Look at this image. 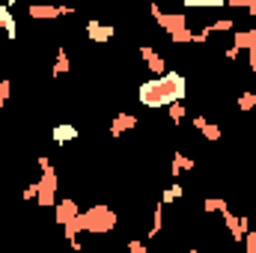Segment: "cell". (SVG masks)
<instances>
[{"instance_id": "29", "label": "cell", "mask_w": 256, "mask_h": 253, "mask_svg": "<svg viewBox=\"0 0 256 253\" xmlns=\"http://www.w3.org/2000/svg\"><path fill=\"white\" fill-rule=\"evenodd\" d=\"M188 253H200V250H188Z\"/></svg>"}, {"instance_id": "11", "label": "cell", "mask_w": 256, "mask_h": 253, "mask_svg": "<svg viewBox=\"0 0 256 253\" xmlns=\"http://www.w3.org/2000/svg\"><path fill=\"white\" fill-rule=\"evenodd\" d=\"M173 176H179V173H185V170H194V158H188V155H182V152H176L173 155Z\"/></svg>"}, {"instance_id": "30", "label": "cell", "mask_w": 256, "mask_h": 253, "mask_svg": "<svg viewBox=\"0 0 256 253\" xmlns=\"http://www.w3.org/2000/svg\"><path fill=\"white\" fill-rule=\"evenodd\" d=\"M149 253H152V250H149Z\"/></svg>"}, {"instance_id": "13", "label": "cell", "mask_w": 256, "mask_h": 253, "mask_svg": "<svg viewBox=\"0 0 256 253\" xmlns=\"http://www.w3.org/2000/svg\"><path fill=\"white\" fill-rule=\"evenodd\" d=\"M72 68V60L66 54V48H57V60H54V74H66Z\"/></svg>"}, {"instance_id": "8", "label": "cell", "mask_w": 256, "mask_h": 253, "mask_svg": "<svg viewBox=\"0 0 256 253\" xmlns=\"http://www.w3.org/2000/svg\"><path fill=\"white\" fill-rule=\"evenodd\" d=\"M131 128H137V116H131V114H120V116L110 122V134H114V137H122V134L131 131Z\"/></svg>"}, {"instance_id": "20", "label": "cell", "mask_w": 256, "mask_h": 253, "mask_svg": "<svg viewBox=\"0 0 256 253\" xmlns=\"http://www.w3.org/2000/svg\"><path fill=\"white\" fill-rule=\"evenodd\" d=\"M167 110H170V120H173V122L179 126V120L185 116V104H182V102H176V104H170Z\"/></svg>"}, {"instance_id": "5", "label": "cell", "mask_w": 256, "mask_h": 253, "mask_svg": "<svg viewBox=\"0 0 256 253\" xmlns=\"http://www.w3.org/2000/svg\"><path fill=\"white\" fill-rule=\"evenodd\" d=\"M140 57L146 60L149 72H152L155 78H164V74H167V66L161 60V54H155V48H140Z\"/></svg>"}, {"instance_id": "19", "label": "cell", "mask_w": 256, "mask_h": 253, "mask_svg": "<svg viewBox=\"0 0 256 253\" xmlns=\"http://www.w3.org/2000/svg\"><path fill=\"white\" fill-rule=\"evenodd\" d=\"M202 137H206L208 143H218V140H220V126H212V122H208V126L202 128Z\"/></svg>"}, {"instance_id": "7", "label": "cell", "mask_w": 256, "mask_h": 253, "mask_svg": "<svg viewBox=\"0 0 256 253\" xmlns=\"http://www.w3.org/2000/svg\"><path fill=\"white\" fill-rule=\"evenodd\" d=\"M256 45V30H236L232 33V48L236 51H250Z\"/></svg>"}, {"instance_id": "2", "label": "cell", "mask_w": 256, "mask_h": 253, "mask_svg": "<svg viewBox=\"0 0 256 253\" xmlns=\"http://www.w3.org/2000/svg\"><path fill=\"white\" fill-rule=\"evenodd\" d=\"M78 226H80V232L102 236V232H110L116 226V214L108 206H92V208H86V212L78 214Z\"/></svg>"}, {"instance_id": "12", "label": "cell", "mask_w": 256, "mask_h": 253, "mask_svg": "<svg viewBox=\"0 0 256 253\" xmlns=\"http://www.w3.org/2000/svg\"><path fill=\"white\" fill-rule=\"evenodd\" d=\"M212 33H236V21L232 18H218V21H212V24H206Z\"/></svg>"}, {"instance_id": "27", "label": "cell", "mask_w": 256, "mask_h": 253, "mask_svg": "<svg viewBox=\"0 0 256 253\" xmlns=\"http://www.w3.org/2000/svg\"><path fill=\"white\" fill-rule=\"evenodd\" d=\"M244 9H248L250 15H256V0H248V6H244Z\"/></svg>"}, {"instance_id": "22", "label": "cell", "mask_w": 256, "mask_h": 253, "mask_svg": "<svg viewBox=\"0 0 256 253\" xmlns=\"http://www.w3.org/2000/svg\"><path fill=\"white\" fill-rule=\"evenodd\" d=\"M244 242H248V253H256V230H250L244 236Z\"/></svg>"}, {"instance_id": "23", "label": "cell", "mask_w": 256, "mask_h": 253, "mask_svg": "<svg viewBox=\"0 0 256 253\" xmlns=\"http://www.w3.org/2000/svg\"><path fill=\"white\" fill-rule=\"evenodd\" d=\"M128 253H149V250H146V248L134 238V242H128Z\"/></svg>"}, {"instance_id": "1", "label": "cell", "mask_w": 256, "mask_h": 253, "mask_svg": "<svg viewBox=\"0 0 256 253\" xmlns=\"http://www.w3.org/2000/svg\"><path fill=\"white\" fill-rule=\"evenodd\" d=\"M152 18L170 33V39H173L176 45H188V42H194V30L188 27L185 12H161V6L152 3Z\"/></svg>"}, {"instance_id": "14", "label": "cell", "mask_w": 256, "mask_h": 253, "mask_svg": "<svg viewBox=\"0 0 256 253\" xmlns=\"http://www.w3.org/2000/svg\"><path fill=\"white\" fill-rule=\"evenodd\" d=\"M182 194H185V190H182V185H179V182H176V185H170V188L161 194V206H170V202L182 200Z\"/></svg>"}, {"instance_id": "6", "label": "cell", "mask_w": 256, "mask_h": 253, "mask_svg": "<svg viewBox=\"0 0 256 253\" xmlns=\"http://www.w3.org/2000/svg\"><path fill=\"white\" fill-rule=\"evenodd\" d=\"M114 27L110 24H98V21H86V36L92 39V42H108V39H114Z\"/></svg>"}, {"instance_id": "21", "label": "cell", "mask_w": 256, "mask_h": 253, "mask_svg": "<svg viewBox=\"0 0 256 253\" xmlns=\"http://www.w3.org/2000/svg\"><path fill=\"white\" fill-rule=\"evenodd\" d=\"M12 21H15V18L9 15V9H6V6H0V30H6V24H12Z\"/></svg>"}, {"instance_id": "16", "label": "cell", "mask_w": 256, "mask_h": 253, "mask_svg": "<svg viewBox=\"0 0 256 253\" xmlns=\"http://www.w3.org/2000/svg\"><path fill=\"white\" fill-rule=\"evenodd\" d=\"M185 6L188 9H218V6H224L220 0H185Z\"/></svg>"}, {"instance_id": "25", "label": "cell", "mask_w": 256, "mask_h": 253, "mask_svg": "<svg viewBox=\"0 0 256 253\" xmlns=\"http://www.w3.org/2000/svg\"><path fill=\"white\" fill-rule=\"evenodd\" d=\"M194 122V128H196V131H202V128L208 126V120H206V116H196V120H191Z\"/></svg>"}, {"instance_id": "3", "label": "cell", "mask_w": 256, "mask_h": 253, "mask_svg": "<svg viewBox=\"0 0 256 253\" xmlns=\"http://www.w3.org/2000/svg\"><path fill=\"white\" fill-rule=\"evenodd\" d=\"M137 98H140V104H143V108H170V104H173V102H170V92H167L164 78H152V80L140 84Z\"/></svg>"}, {"instance_id": "10", "label": "cell", "mask_w": 256, "mask_h": 253, "mask_svg": "<svg viewBox=\"0 0 256 253\" xmlns=\"http://www.w3.org/2000/svg\"><path fill=\"white\" fill-rule=\"evenodd\" d=\"M72 9H60V6H30V18H57V15H68Z\"/></svg>"}, {"instance_id": "26", "label": "cell", "mask_w": 256, "mask_h": 253, "mask_svg": "<svg viewBox=\"0 0 256 253\" xmlns=\"http://www.w3.org/2000/svg\"><path fill=\"white\" fill-rule=\"evenodd\" d=\"M238 54H242V51H236V48H232V45H230V48H226V60H238Z\"/></svg>"}, {"instance_id": "17", "label": "cell", "mask_w": 256, "mask_h": 253, "mask_svg": "<svg viewBox=\"0 0 256 253\" xmlns=\"http://www.w3.org/2000/svg\"><path fill=\"white\" fill-rule=\"evenodd\" d=\"M202 212L212 214V212H230V208H226V200H214V196H212V200L202 202Z\"/></svg>"}, {"instance_id": "4", "label": "cell", "mask_w": 256, "mask_h": 253, "mask_svg": "<svg viewBox=\"0 0 256 253\" xmlns=\"http://www.w3.org/2000/svg\"><path fill=\"white\" fill-rule=\"evenodd\" d=\"M78 214H80V208H78V202H74V200H60V202L54 206V218H57V224H60V226H68Z\"/></svg>"}, {"instance_id": "28", "label": "cell", "mask_w": 256, "mask_h": 253, "mask_svg": "<svg viewBox=\"0 0 256 253\" xmlns=\"http://www.w3.org/2000/svg\"><path fill=\"white\" fill-rule=\"evenodd\" d=\"M0 114H3V102H0Z\"/></svg>"}, {"instance_id": "18", "label": "cell", "mask_w": 256, "mask_h": 253, "mask_svg": "<svg viewBox=\"0 0 256 253\" xmlns=\"http://www.w3.org/2000/svg\"><path fill=\"white\" fill-rule=\"evenodd\" d=\"M256 108V92H242L238 96V110H254Z\"/></svg>"}, {"instance_id": "15", "label": "cell", "mask_w": 256, "mask_h": 253, "mask_svg": "<svg viewBox=\"0 0 256 253\" xmlns=\"http://www.w3.org/2000/svg\"><path fill=\"white\" fill-rule=\"evenodd\" d=\"M161 226H164V206H158V208L152 212V226H149V238H155V236L161 232Z\"/></svg>"}, {"instance_id": "9", "label": "cell", "mask_w": 256, "mask_h": 253, "mask_svg": "<svg viewBox=\"0 0 256 253\" xmlns=\"http://www.w3.org/2000/svg\"><path fill=\"white\" fill-rule=\"evenodd\" d=\"M51 137H54V143L66 146V143H72V140L78 137V128H74V126H68V122H63V126H54Z\"/></svg>"}, {"instance_id": "24", "label": "cell", "mask_w": 256, "mask_h": 253, "mask_svg": "<svg viewBox=\"0 0 256 253\" xmlns=\"http://www.w3.org/2000/svg\"><path fill=\"white\" fill-rule=\"evenodd\" d=\"M9 90H12V86H9V80H0V102H6V98H9Z\"/></svg>"}]
</instances>
